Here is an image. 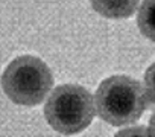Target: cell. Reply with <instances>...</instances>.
<instances>
[{
    "label": "cell",
    "mask_w": 155,
    "mask_h": 137,
    "mask_svg": "<svg viewBox=\"0 0 155 137\" xmlns=\"http://www.w3.org/2000/svg\"><path fill=\"white\" fill-rule=\"evenodd\" d=\"M146 92L140 81L128 75H114L96 90V108L107 123L122 126L137 122L147 108Z\"/></svg>",
    "instance_id": "obj_1"
},
{
    "label": "cell",
    "mask_w": 155,
    "mask_h": 137,
    "mask_svg": "<svg viewBox=\"0 0 155 137\" xmlns=\"http://www.w3.org/2000/svg\"><path fill=\"white\" fill-rule=\"evenodd\" d=\"M53 75L49 65L34 55H21L12 59L2 75L5 95L17 105L37 107L49 95Z\"/></svg>",
    "instance_id": "obj_2"
},
{
    "label": "cell",
    "mask_w": 155,
    "mask_h": 137,
    "mask_svg": "<svg viewBox=\"0 0 155 137\" xmlns=\"http://www.w3.org/2000/svg\"><path fill=\"white\" fill-rule=\"evenodd\" d=\"M96 104L93 95L76 84L58 85L44 105L47 123L59 134L84 131L94 119Z\"/></svg>",
    "instance_id": "obj_3"
},
{
    "label": "cell",
    "mask_w": 155,
    "mask_h": 137,
    "mask_svg": "<svg viewBox=\"0 0 155 137\" xmlns=\"http://www.w3.org/2000/svg\"><path fill=\"white\" fill-rule=\"evenodd\" d=\"M140 0H90L91 8L105 18H128L131 17Z\"/></svg>",
    "instance_id": "obj_4"
},
{
    "label": "cell",
    "mask_w": 155,
    "mask_h": 137,
    "mask_svg": "<svg viewBox=\"0 0 155 137\" xmlns=\"http://www.w3.org/2000/svg\"><path fill=\"white\" fill-rule=\"evenodd\" d=\"M137 26L141 35L155 43V0H143L137 14Z\"/></svg>",
    "instance_id": "obj_5"
},
{
    "label": "cell",
    "mask_w": 155,
    "mask_h": 137,
    "mask_svg": "<svg viewBox=\"0 0 155 137\" xmlns=\"http://www.w3.org/2000/svg\"><path fill=\"white\" fill-rule=\"evenodd\" d=\"M144 87H146V95L149 98V102L155 105V62L147 67L144 73Z\"/></svg>",
    "instance_id": "obj_6"
},
{
    "label": "cell",
    "mask_w": 155,
    "mask_h": 137,
    "mask_svg": "<svg viewBox=\"0 0 155 137\" xmlns=\"http://www.w3.org/2000/svg\"><path fill=\"white\" fill-rule=\"evenodd\" d=\"M149 134L150 135H155V113L149 119Z\"/></svg>",
    "instance_id": "obj_7"
}]
</instances>
